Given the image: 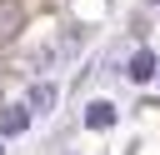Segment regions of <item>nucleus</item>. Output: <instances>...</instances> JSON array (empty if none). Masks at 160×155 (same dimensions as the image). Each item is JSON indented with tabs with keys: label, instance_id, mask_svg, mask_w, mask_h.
Masks as SVG:
<instances>
[{
	"label": "nucleus",
	"instance_id": "3",
	"mask_svg": "<svg viewBox=\"0 0 160 155\" xmlns=\"http://www.w3.org/2000/svg\"><path fill=\"white\" fill-rule=\"evenodd\" d=\"M85 125H90V130H110V125H115V105H110V100H90V105H85Z\"/></svg>",
	"mask_w": 160,
	"mask_h": 155
},
{
	"label": "nucleus",
	"instance_id": "1",
	"mask_svg": "<svg viewBox=\"0 0 160 155\" xmlns=\"http://www.w3.org/2000/svg\"><path fill=\"white\" fill-rule=\"evenodd\" d=\"M25 25V5L20 0H0V45H10Z\"/></svg>",
	"mask_w": 160,
	"mask_h": 155
},
{
	"label": "nucleus",
	"instance_id": "4",
	"mask_svg": "<svg viewBox=\"0 0 160 155\" xmlns=\"http://www.w3.org/2000/svg\"><path fill=\"white\" fill-rule=\"evenodd\" d=\"M130 80H135V85L155 80V50H135V55H130Z\"/></svg>",
	"mask_w": 160,
	"mask_h": 155
},
{
	"label": "nucleus",
	"instance_id": "2",
	"mask_svg": "<svg viewBox=\"0 0 160 155\" xmlns=\"http://www.w3.org/2000/svg\"><path fill=\"white\" fill-rule=\"evenodd\" d=\"M30 130V105H5L0 110V135H25Z\"/></svg>",
	"mask_w": 160,
	"mask_h": 155
},
{
	"label": "nucleus",
	"instance_id": "5",
	"mask_svg": "<svg viewBox=\"0 0 160 155\" xmlns=\"http://www.w3.org/2000/svg\"><path fill=\"white\" fill-rule=\"evenodd\" d=\"M50 100H55V90H50V85H35V90H30V105H40V110H45Z\"/></svg>",
	"mask_w": 160,
	"mask_h": 155
}]
</instances>
